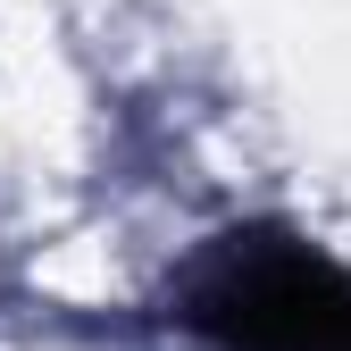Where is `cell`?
I'll use <instances>...</instances> for the list:
<instances>
[{
	"instance_id": "1",
	"label": "cell",
	"mask_w": 351,
	"mask_h": 351,
	"mask_svg": "<svg viewBox=\"0 0 351 351\" xmlns=\"http://www.w3.org/2000/svg\"><path fill=\"white\" fill-rule=\"evenodd\" d=\"M217 351H351V276L276 226L226 234L184 293Z\"/></svg>"
}]
</instances>
